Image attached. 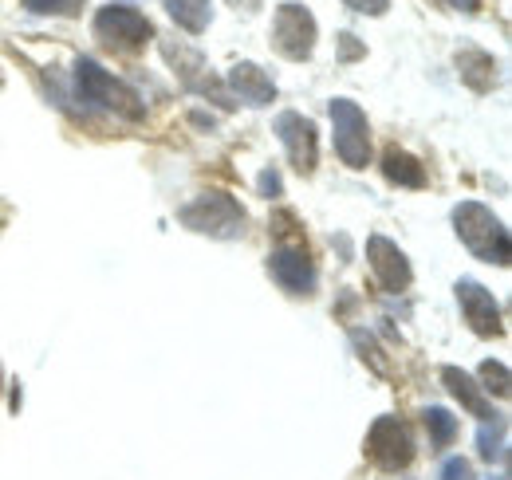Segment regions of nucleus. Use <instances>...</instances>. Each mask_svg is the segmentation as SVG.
<instances>
[{
  "label": "nucleus",
  "mask_w": 512,
  "mask_h": 480,
  "mask_svg": "<svg viewBox=\"0 0 512 480\" xmlns=\"http://www.w3.org/2000/svg\"><path fill=\"white\" fill-rule=\"evenodd\" d=\"M453 225H457L461 244H465L477 260H489V264L509 268V256H512L509 229L501 225V217H497L493 209H485L481 201H461V205L453 209Z\"/></svg>",
  "instance_id": "obj_1"
},
{
  "label": "nucleus",
  "mask_w": 512,
  "mask_h": 480,
  "mask_svg": "<svg viewBox=\"0 0 512 480\" xmlns=\"http://www.w3.org/2000/svg\"><path fill=\"white\" fill-rule=\"evenodd\" d=\"M367 260H371V272H375V280H379V288L383 292H406L410 288V260H406V252L394 244V240H386L383 233H375V237H367Z\"/></svg>",
  "instance_id": "obj_10"
},
{
  "label": "nucleus",
  "mask_w": 512,
  "mask_h": 480,
  "mask_svg": "<svg viewBox=\"0 0 512 480\" xmlns=\"http://www.w3.org/2000/svg\"><path fill=\"white\" fill-rule=\"evenodd\" d=\"M383 174L386 181L402 185V189H422L426 185V170L418 158H410L406 150H386L383 154Z\"/></svg>",
  "instance_id": "obj_15"
},
{
  "label": "nucleus",
  "mask_w": 512,
  "mask_h": 480,
  "mask_svg": "<svg viewBox=\"0 0 512 480\" xmlns=\"http://www.w3.org/2000/svg\"><path fill=\"white\" fill-rule=\"evenodd\" d=\"M331 126H335V154L351 170H367L371 162V126L367 115L351 99H331Z\"/></svg>",
  "instance_id": "obj_4"
},
{
  "label": "nucleus",
  "mask_w": 512,
  "mask_h": 480,
  "mask_svg": "<svg viewBox=\"0 0 512 480\" xmlns=\"http://www.w3.org/2000/svg\"><path fill=\"white\" fill-rule=\"evenodd\" d=\"M276 134L288 150V162L300 170V174H312L316 162H320V138H316V122L296 115V111H284L276 119Z\"/></svg>",
  "instance_id": "obj_8"
},
{
  "label": "nucleus",
  "mask_w": 512,
  "mask_h": 480,
  "mask_svg": "<svg viewBox=\"0 0 512 480\" xmlns=\"http://www.w3.org/2000/svg\"><path fill=\"white\" fill-rule=\"evenodd\" d=\"M505 437H509L505 418H501V414L489 418L481 425V433H477V453H481L485 461H505Z\"/></svg>",
  "instance_id": "obj_18"
},
{
  "label": "nucleus",
  "mask_w": 512,
  "mask_h": 480,
  "mask_svg": "<svg viewBox=\"0 0 512 480\" xmlns=\"http://www.w3.org/2000/svg\"><path fill=\"white\" fill-rule=\"evenodd\" d=\"M367 457L386 469V473H398L414 461V437L410 429L398 418H379L367 429Z\"/></svg>",
  "instance_id": "obj_7"
},
{
  "label": "nucleus",
  "mask_w": 512,
  "mask_h": 480,
  "mask_svg": "<svg viewBox=\"0 0 512 480\" xmlns=\"http://www.w3.org/2000/svg\"><path fill=\"white\" fill-rule=\"evenodd\" d=\"M233 4H241L245 12H256V8H260V0H233Z\"/></svg>",
  "instance_id": "obj_26"
},
{
  "label": "nucleus",
  "mask_w": 512,
  "mask_h": 480,
  "mask_svg": "<svg viewBox=\"0 0 512 480\" xmlns=\"http://www.w3.org/2000/svg\"><path fill=\"white\" fill-rule=\"evenodd\" d=\"M83 4L87 0H24V8L36 16H75Z\"/></svg>",
  "instance_id": "obj_20"
},
{
  "label": "nucleus",
  "mask_w": 512,
  "mask_h": 480,
  "mask_svg": "<svg viewBox=\"0 0 512 480\" xmlns=\"http://www.w3.org/2000/svg\"><path fill=\"white\" fill-rule=\"evenodd\" d=\"M268 272H272V280H276L284 292H292V296H312V288H316V264H312L308 248H300V244L276 248V252L268 256Z\"/></svg>",
  "instance_id": "obj_9"
},
{
  "label": "nucleus",
  "mask_w": 512,
  "mask_h": 480,
  "mask_svg": "<svg viewBox=\"0 0 512 480\" xmlns=\"http://www.w3.org/2000/svg\"><path fill=\"white\" fill-rule=\"evenodd\" d=\"M0 386H4V370H0Z\"/></svg>",
  "instance_id": "obj_27"
},
{
  "label": "nucleus",
  "mask_w": 512,
  "mask_h": 480,
  "mask_svg": "<svg viewBox=\"0 0 512 480\" xmlns=\"http://www.w3.org/2000/svg\"><path fill=\"white\" fill-rule=\"evenodd\" d=\"M351 12H363V16H383L390 8V0H343Z\"/></svg>",
  "instance_id": "obj_22"
},
{
  "label": "nucleus",
  "mask_w": 512,
  "mask_h": 480,
  "mask_svg": "<svg viewBox=\"0 0 512 480\" xmlns=\"http://www.w3.org/2000/svg\"><path fill=\"white\" fill-rule=\"evenodd\" d=\"M256 189H260V197H268V201H272V197H280V174L268 166V170L260 174V181H256Z\"/></svg>",
  "instance_id": "obj_23"
},
{
  "label": "nucleus",
  "mask_w": 512,
  "mask_h": 480,
  "mask_svg": "<svg viewBox=\"0 0 512 480\" xmlns=\"http://www.w3.org/2000/svg\"><path fill=\"white\" fill-rule=\"evenodd\" d=\"M449 4H453V8H461V12H477V4H481V0H449Z\"/></svg>",
  "instance_id": "obj_25"
},
{
  "label": "nucleus",
  "mask_w": 512,
  "mask_h": 480,
  "mask_svg": "<svg viewBox=\"0 0 512 480\" xmlns=\"http://www.w3.org/2000/svg\"><path fill=\"white\" fill-rule=\"evenodd\" d=\"M339 44H343V60L363 56V44H355V36H351V32H343V36H339Z\"/></svg>",
  "instance_id": "obj_24"
},
{
  "label": "nucleus",
  "mask_w": 512,
  "mask_h": 480,
  "mask_svg": "<svg viewBox=\"0 0 512 480\" xmlns=\"http://www.w3.org/2000/svg\"><path fill=\"white\" fill-rule=\"evenodd\" d=\"M457 75H461L465 87L485 95L497 83V60L489 52H481V48H465V52H457Z\"/></svg>",
  "instance_id": "obj_14"
},
{
  "label": "nucleus",
  "mask_w": 512,
  "mask_h": 480,
  "mask_svg": "<svg viewBox=\"0 0 512 480\" xmlns=\"http://www.w3.org/2000/svg\"><path fill=\"white\" fill-rule=\"evenodd\" d=\"M178 221L201 233V237H217V240H233L245 233V209L229 197V193H201L193 197L190 205L178 209Z\"/></svg>",
  "instance_id": "obj_2"
},
{
  "label": "nucleus",
  "mask_w": 512,
  "mask_h": 480,
  "mask_svg": "<svg viewBox=\"0 0 512 480\" xmlns=\"http://www.w3.org/2000/svg\"><path fill=\"white\" fill-rule=\"evenodd\" d=\"M457 303H461L465 323H469L477 335L493 339V335L505 331V327H501V307H497V300H493V292L481 288L477 280H461V284H457Z\"/></svg>",
  "instance_id": "obj_11"
},
{
  "label": "nucleus",
  "mask_w": 512,
  "mask_h": 480,
  "mask_svg": "<svg viewBox=\"0 0 512 480\" xmlns=\"http://www.w3.org/2000/svg\"><path fill=\"white\" fill-rule=\"evenodd\" d=\"M162 4L174 16V24L186 28L190 36H201L209 28V20H213V4L209 0H162Z\"/></svg>",
  "instance_id": "obj_16"
},
{
  "label": "nucleus",
  "mask_w": 512,
  "mask_h": 480,
  "mask_svg": "<svg viewBox=\"0 0 512 480\" xmlns=\"http://www.w3.org/2000/svg\"><path fill=\"white\" fill-rule=\"evenodd\" d=\"M75 87L87 103H99L103 111H115L123 119H142V99L130 91L123 79H115L111 71H103L95 60H83L75 63Z\"/></svg>",
  "instance_id": "obj_3"
},
{
  "label": "nucleus",
  "mask_w": 512,
  "mask_h": 480,
  "mask_svg": "<svg viewBox=\"0 0 512 480\" xmlns=\"http://www.w3.org/2000/svg\"><path fill=\"white\" fill-rule=\"evenodd\" d=\"M95 36L107 48L134 52V48H142L154 36V28H150V20L138 8H130V4H107V8L95 12Z\"/></svg>",
  "instance_id": "obj_6"
},
{
  "label": "nucleus",
  "mask_w": 512,
  "mask_h": 480,
  "mask_svg": "<svg viewBox=\"0 0 512 480\" xmlns=\"http://www.w3.org/2000/svg\"><path fill=\"white\" fill-rule=\"evenodd\" d=\"M229 91L245 107H268V103H276V83L256 63H237L229 71Z\"/></svg>",
  "instance_id": "obj_12"
},
{
  "label": "nucleus",
  "mask_w": 512,
  "mask_h": 480,
  "mask_svg": "<svg viewBox=\"0 0 512 480\" xmlns=\"http://www.w3.org/2000/svg\"><path fill=\"white\" fill-rule=\"evenodd\" d=\"M442 382H446L449 394H453V398H457V402H461V406H465L473 418H481V421L497 418V414H493V406L485 402V390H481V386H477V382H473L465 370L446 366V370H442Z\"/></svg>",
  "instance_id": "obj_13"
},
{
  "label": "nucleus",
  "mask_w": 512,
  "mask_h": 480,
  "mask_svg": "<svg viewBox=\"0 0 512 480\" xmlns=\"http://www.w3.org/2000/svg\"><path fill=\"white\" fill-rule=\"evenodd\" d=\"M272 48L292 63H304L316 52V16L304 4H280L272 16Z\"/></svg>",
  "instance_id": "obj_5"
},
{
  "label": "nucleus",
  "mask_w": 512,
  "mask_h": 480,
  "mask_svg": "<svg viewBox=\"0 0 512 480\" xmlns=\"http://www.w3.org/2000/svg\"><path fill=\"white\" fill-rule=\"evenodd\" d=\"M481 390L485 394H497V398H509V386H512V378H509V366L505 362H481Z\"/></svg>",
  "instance_id": "obj_19"
},
{
  "label": "nucleus",
  "mask_w": 512,
  "mask_h": 480,
  "mask_svg": "<svg viewBox=\"0 0 512 480\" xmlns=\"http://www.w3.org/2000/svg\"><path fill=\"white\" fill-rule=\"evenodd\" d=\"M438 480H473V469H469V461L449 457L446 465H442V473H438Z\"/></svg>",
  "instance_id": "obj_21"
},
{
  "label": "nucleus",
  "mask_w": 512,
  "mask_h": 480,
  "mask_svg": "<svg viewBox=\"0 0 512 480\" xmlns=\"http://www.w3.org/2000/svg\"><path fill=\"white\" fill-rule=\"evenodd\" d=\"M422 421H426V433H430V449L434 453H442L453 445V437H457V418L442 410V406H426L422 410Z\"/></svg>",
  "instance_id": "obj_17"
}]
</instances>
